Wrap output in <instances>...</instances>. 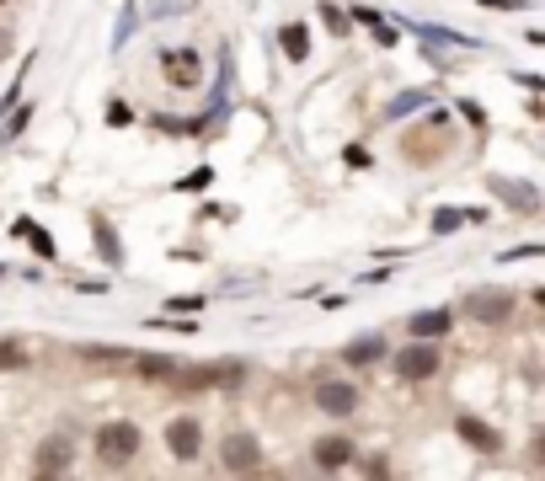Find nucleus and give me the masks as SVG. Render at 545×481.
I'll use <instances>...</instances> for the list:
<instances>
[{"label": "nucleus", "instance_id": "12", "mask_svg": "<svg viewBox=\"0 0 545 481\" xmlns=\"http://www.w3.org/2000/svg\"><path fill=\"white\" fill-rule=\"evenodd\" d=\"M310 449H316L321 471H342V465H353V439H342V433H326V439H316Z\"/></svg>", "mask_w": 545, "mask_h": 481}, {"label": "nucleus", "instance_id": "8", "mask_svg": "<svg viewBox=\"0 0 545 481\" xmlns=\"http://www.w3.org/2000/svg\"><path fill=\"white\" fill-rule=\"evenodd\" d=\"M455 433L476 449V455H503V433L487 428V423H481V417H471V412H460V417H455Z\"/></svg>", "mask_w": 545, "mask_h": 481}, {"label": "nucleus", "instance_id": "5", "mask_svg": "<svg viewBox=\"0 0 545 481\" xmlns=\"http://www.w3.org/2000/svg\"><path fill=\"white\" fill-rule=\"evenodd\" d=\"M70 465H75V439H70V433H49V439L38 444V455H33L38 476H65Z\"/></svg>", "mask_w": 545, "mask_h": 481}, {"label": "nucleus", "instance_id": "26", "mask_svg": "<svg viewBox=\"0 0 545 481\" xmlns=\"http://www.w3.org/2000/svg\"><path fill=\"white\" fill-rule=\"evenodd\" d=\"M0 6H6V0H0Z\"/></svg>", "mask_w": 545, "mask_h": 481}, {"label": "nucleus", "instance_id": "14", "mask_svg": "<svg viewBox=\"0 0 545 481\" xmlns=\"http://www.w3.org/2000/svg\"><path fill=\"white\" fill-rule=\"evenodd\" d=\"M11 236H17V241H27L38 257H54V241H49V230H43L38 220H17V225H11Z\"/></svg>", "mask_w": 545, "mask_h": 481}, {"label": "nucleus", "instance_id": "4", "mask_svg": "<svg viewBox=\"0 0 545 481\" xmlns=\"http://www.w3.org/2000/svg\"><path fill=\"white\" fill-rule=\"evenodd\" d=\"M439 348H433L428 343V337H412V348L407 353H396V375L401 380H433V375H439Z\"/></svg>", "mask_w": 545, "mask_h": 481}, {"label": "nucleus", "instance_id": "20", "mask_svg": "<svg viewBox=\"0 0 545 481\" xmlns=\"http://www.w3.org/2000/svg\"><path fill=\"white\" fill-rule=\"evenodd\" d=\"M75 353H81V359H97V364H123V359H129L123 348H102V343H81Z\"/></svg>", "mask_w": 545, "mask_h": 481}, {"label": "nucleus", "instance_id": "13", "mask_svg": "<svg viewBox=\"0 0 545 481\" xmlns=\"http://www.w3.org/2000/svg\"><path fill=\"white\" fill-rule=\"evenodd\" d=\"M449 327H455V310H444V305L439 310H417V316L407 321V332L412 337H428V343H433V337H444Z\"/></svg>", "mask_w": 545, "mask_h": 481}, {"label": "nucleus", "instance_id": "22", "mask_svg": "<svg viewBox=\"0 0 545 481\" xmlns=\"http://www.w3.org/2000/svg\"><path fill=\"white\" fill-rule=\"evenodd\" d=\"M27 364V348L22 343H0V369H22Z\"/></svg>", "mask_w": 545, "mask_h": 481}, {"label": "nucleus", "instance_id": "9", "mask_svg": "<svg viewBox=\"0 0 545 481\" xmlns=\"http://www.w3.org/2000/svg\"><path fill=\"white\" fill-rule=\"evenodd\" d=\"M220 460H225V471H257L262 465V444L252 439V433H230L225 439V449H220Z\"/></svg>", "mask_w": 545, "mask_h": 481}, {"label": "nucleus", "instance_id": "18", "mask_svg": "<svg viewBox=\"0 0 545 481\" xmlns=\"http://www.w3.org/2000/svg\"><path fill=\"white\" fill-rule=\"evenodd\" d=\"M417 107H428V91H401V97L385 107V118H407V113H417Z\"/></svg>", "mask_w": 545, "mask_h": 481}, {"label": "nucleus", "instance_id": "16", "mask_svg": "<svg viewBox=\"0 0 545 481\" xmlns=\"http://www.w3.org/2000/svg\"><path fill=\"white\" fill-rule=\"evenodd\" d=\"M278 43H284V54L294 59V65H305V54H310V33H305L300 22H289V27H284V38H278Z\"/></svg>", "mask_w": 545, "mask_h": 481}, {"label": "nucleus", "instance_id": "2", "mask_svg": "<svg viewBox=\"0 0 545 481\" xmlns=\"http://www.w3.org/2000/svg\"><path fill=\"white\" fill-rule=\"evenodd\" d=\"M460 310L471 321H481V327H497V321H508L513 316V294L508 289H471L460 300Z\"/></svg>", "mask_w": 545, "mask_h": 481}, {"label": "nucleus", "instance_id": "7", "mask_svg": "<svg viewBox=\"0 0 545 481\" xmlns=\"http://www.w3.org/2000/svg\"><path fill=\"white\" fill-rule=\"evenodd\" d=\"M161 70H166V81L182 86V91L204 86V59H198L193 49H166V54H161Z\"/></svg>", "mask_w": 545, "mask_h": 481}, {"label": "nucleus", "instance_id": "25", "mask_svg": "<svg viewBox=\"0 0 545 481\" xmlns=\"http://www.w3.org/2000/svg\"><path fill=\"white\" fill-rule=\"evenodd\" d=\"M6 54H11V33L0 27V59H6Z\"/></svg>", "mask_w": 545, "mask_h": 481}, {"label": "nucleus", "instance_id": "11", "mask_svg": "<svg viewBox=\"0 0 545 481\" xmlns=\"http://www.w3.org/2000/svg\"><path fill=\"white\" fill-rule=\"evenodd\" d=\"M385 353H391V348H385V337H380V332H364V337H353V343L342 348V364H353V369H369V364H380Z\"/></svg>", "mask_w": 545, "mask_h": 481}, {"label": "nucleus", "instance_id": "6", "mask_svg": "<svg viewBox=\"0 0 545 481\" xmlns=\"http://www.w3.org/2000/svg\"><path fill=\"white\" fill-rule=\"evenodd\" d=\"M358 385L353 380H321L316 385V412H326V417H353L358 412Z\"/></svg>", "mask_w": 545, "mask_h": 481}, {"label": "nucleus", "instance_id": "10", "mask_svg": "<svg viewBox=\"0 0 545 481\" xmlns=\"http://www.w3.org/2000/svg\"><path fill=\"white\" fill-rule=\"evenodd\" d=\"M492 193L503 198V204H513L519 214H540V193L535 182H513V177H492Z\"/></svg>", "mask_w": 545, "mask_h": 481}, {"label": "nucleus", "instance_id": "24", "mask_svg": "<svg viewBox=\"0 0 545 481\" xmlns=\"http://www.w3.org/2000/svg\"><path fill=\"white\" fill-rule=\"evenodd\" d=\"M129 118H134V113H129V102H113V107H107V123H113V129H123Z\"/></svg>", "mask_w": 545, "mask_h": 481}, {"label": "nucleus", "instance_id": "17", "mask_svg": "<svg viewBox=\"0 0 545 481\" xmlns=\"http://www.w3.org/2000/svg\"><path fill=\"white\" fill-rule=\"evenodd\" d=\"M348 17H353V22H364L369 33H375V38L385 43V49H391V43H396V33H391V27H385V17H380V11H369V6H353Z\"/></svg>", "mask_w": 545, "mask_h": 481}, {"label": "nucleus", "instance_id": "15", "mask_svg": "<svg viewBox=\"0 0 545 481\" xmlns=\"http://www.w3.org/2000/svg\"><path fill=\"white\" fill-rule=\"evenodd\" d=\"M134 364H139L145 380H171L177 375V359H166V353H134Z\"/></svg>", "mask_w": 545, "mask_h": 481}, {"label": "nucleus", "instance_id": "1", "mask_svg": "<svg viewBox=\"0 0 545 481\" xmlns=\"http://www.w3.org/2000/svg\"><path fill=\"white\" fill-rule=\"evenodd\" d=\"M139 444H145V433H139V423H129V417H113V423L97 428V460L107 465V471L129 465L139 455Z\"/></svg>", "mask_w": 545, "mask_h": 481}, {"label": "nucleus", "instance_id": "3", "mask_svg": "<svg viewBox=\"0 0 545 481\" xmlns=\"http://www.w3.org/2000/svg\"><path fill=\"white\" fill-rule=\"evenodd\" d=\"M166 449H171L182 465L198 460V455H204V423H198V417H188V412L171 417V423H166Z\"/></svg>", "mask_w": 545, "mask_h": 481}, {"label": "nucleus", "instance_id": "23", "mask_svg": "<svg viewBox=\"0 0 545 481\" xmlns=\"http://www.w3.org/2000/svg\"><path fill=\"white\" fill-rule=\"evenodd\" d=\"M97 236H102V257H107V262H123V246L113 241V230H107V220H97Z\"/></svg>", "mask_w": 545, "mask_h": 481}, {"label": "nucleus", "instance_id": "21", "mask_svg": "<svg viewBox=\"0 0 545 481\" xmlns=\"http://www.w3.org/2000/svg\"><path fill=\"white\" fill-rule=\"evenodd\" d=\"M321 22L332 27L337 38H342V33H348V27H353V22H348V11H342V6H332V0H321Z\"/></svg>", "mask_w": 545, "mask_h": 481}, {"label": "nucleus", "instance_id": "19", "mask_svg": "<svg viewBox=\"0 0 545 481\" xmlns=\"http://www.w3.org/2000/svg\"><path fill=\"white\" fill-rule=\"evenodd\" d=\"M465 220H476V214L471 209H439V214H433V236H449V230L465 225Z\"/></svg>", "mask_w": 545, "mask_h": 481}]
</instances>
